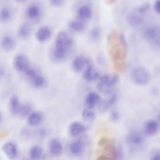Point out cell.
Instances as JSON below:
<instances>
[{"mask_svg": "<svg viewBox=\"0 0 160 160\" xmlns=\"http://www.w3.org/2000/svg\"><path fill=\"white\" fill-rule=\"evenodd\" d=\"M144 35L146 39L157 45L160 44V28L158 26L151 27L146 29Z\"/></svg>", "mask_w": 160, "mask_h": 160, "instance_id": "obj_6", "label": "cell"}, {"mask_svg": "<svg viewBox=\"0 0 160 160\" xmlns=\"http://www.w3.org/2000/svg\"><path fill=\"white\" fill-rule=\"evenodd\" d=\"M43 150L39 146L35 145L32 147L29 151V155L31 159L33 160H38L42 157Z\"/></svg>", "mask_w": 160, "mask_h": 160, "instance_id": "obj_22", "label": "cell"}, {"mask_svg": "<svg viewBox=\"0 0 160 160\" xmlns=\"http://www.w3.org/2000/svg\"><path fill=\"white\" fill-rule=\"evenodd\" d=\"M70 27L74 31L80 32L84 29L85 26L81 22L74 21L70 23Z\"/></svg>", "mask_w": 160, "mask_h": 160, "instance_id": "obj_29", "label": "cell"}, {"mask_svg": "<svg viewBox=\"0 0 160 160\" xmlns=\"http://www.w3.org/2000/svg\"><path fill=\"white\" fill-rule=\"evenodd\" d=\"M144 139L139 133L133 132L130 133L127 138L128 143L133 149H139L142 147L144 143Z\"/></svg>", "mask_w": 160, "mask_h": 160, "instance_id": "obj_5", "label": "cell"}, {"mask_svg": "<svg viewBox=\"0 0 160 160\" xmlns=\"http://www.w3.org/2000/svg\"><path fill=\"white\" fill-rule=\"evenodd\" d=\"M144 133L148 136H152L156 134L159 129V124L156 120H150L146 121L143 126Z\"/></svg>", "mask_w": 160, "mask_h": 160, "instance_id": "obj_7", "label": "cell"}, {"mask_svg": "<svg viewBox=\"0 0 160 160\" xmlns=\"http://www.w3.org/2000/svg\"><path fill=\"white\" fill-rule=\"evenodd\" d=\"M27 76L31 80L38 73L34 69L30 67L24 72Z\"/></svg>", "mask_w": 160, "mask_h": 160, "instance_id": "obj_33", "label": "cell"}, {"mask_svg": "<svg viewBox=\"0 0 160 160\" xmlns=\"http://www.w3.org/2000/svg\"><path fill=\"white\" fill-rule=\"evenodd\" d=\"M10 105L12 113L15 114H18L21 105L18 97L13 96L11 98Z\"/></svg>", "mask_w": 160, "mask_h": 160, "instance_id": "obj_24", "label": "cell"}, {"mask_svg": "<svg viewBox=\"0 0 160 160\" xmlns=\"http://www.w3.org/2000/svg\"><path fill=\"white\" fill-rule=\"evenodd\" d=\"M88 143L79 138V139L72 142L69 146V150L71 152L75 155H79L83 152L85 146Z\"/></svg>", "mask_w": 160, "mask_h": 160, "instance_id": "obj_10", "label": "cell"}, {"mask_svg": "<svg viewBox=\"0 0 160 160\" xmlns=\"http://www.w3.org/2000/svg\"><path fill=\"white\" fill-rule=\"evenodd\" d=\"M131 77L134 83L139 85L147 84L150 79L148 71L145 68L140 66L133 68L131 72Z\"/></svg>", "mask_w": 160, "mask_h": 160, "instance_id": "obj_2", "label": "cell"}, {"mask_svg": "<svg viewBox=\"0 0 160 160\" xmlns=\"http://www.w3.org/2000/svg\"><path fill=\"white\" fill-rule=\"evenodd\" d=\"M96 160H113L104 154L100 155L98 157Z\"/></svg>", "mask_w": 160, "mask_h": 160, "instance_id": "obj_40", "label": "cell"}, {"mask_svg": "<svg viewBox=\"0 0 160 160\" xmlns=\"http://www.w3.org/2000/svg\"><path fill=\"white\" fill-rule=\"evenodd\" d=\"M2 148L6 156L10 159H13L16 157L18 153L17 148L13 142H8L3 145Z\"/></svg>", "mask_w": 160, "mask_h": 160, "instance_id": "obj_16", "label": "cell"}, {"mask_svg": "<svg viewBox=\"0 0 160 160\" xmlns=\"http://www.w3.org/2000/svg\"><path fill=\"white\" fill-rule=\"evenodd\" d=\"M108 100H101L98 105L99 111L101 112L106 111L110 106Z\"/></svg>", "mask_w": 160, "mask_h": 160, "instance_id": "obj_30", "label": "cell"}, {"mask_svg": "<svg viewBox=\"0 0 160 160\" xmlns=\"http://www.w3.org/2000/svg\"><path fill=\"white\" fill-rule=\"evenodd\" d=\"M40 10L39 7L35 4H31L28 8L26 11V15L30 19H34L40 15Z\"/></svg>", "mask_w": 160, "mask_h": 160, "instance_id": "obj_21", "label": "cell"}, {"mask_svg": "<svg viewBox=\"0 0 160 160\" xmlns=\"http://www.w3.org/2000/svg\"><path fill=\"white\" fill-rule=\"evenodd\" d=\"M73 44L70 36L64 31L59 32L56 36L53 49V55L58 61L64 60L68 56Z\"/></svg>", "mask_w": 160, "mask_h": 160, "instance_id": "obj_1", "label": "cell"}, {"mask_svg": "<svg viewBox=\"0 0 160 160\" xmlns=\"http://www.w3.org/2000/svg\"><path fill=\"white\" fill-rule=\"evenodd\" d=\"M100 100V97L97 93L92 92L86 95L85 104L87 108L92 109L98 105Z\"/></svg>", "mask_w": 160, "mask_h": 160, "instance_id": "obj_12", "label": "cell"}, {"mask_svg": "<svg viewBox=\"0 0 160 160\" xmlns=\"http://www.w3.org/2000/svg\"><path fill=\"white\" fill-rule=\"evenodd\" d=\"M32 111V107L29 104L21 105L18 114L22 118L28 117Z\"/></svg>", "mask_w": 160, "mask_h": 160, "instance_id": "obj_26", "label": "cell"}, {"mask_svg": "<svg viewBox=\"0 0 160 160\" xmlns=\"http://www.w3.org/2000/svg\"><path fill=\"white\" fill-rule=\"evenodd\" d=\"M63 1L60 0H52L50 1V3L52 6H59L62 5Z\"/></svg>", "mask_w": 160, "mask_h": 160, "instance_id": "obj_36", "label": "cell"}, {"mask_svg": "<svg viewBox=\"0 0 160 160\" xmlns=\"http://www.w3.org/2000/svg\"><path fill=\"white\" fill-rule=\"evenodd\" d=\"M78 15L79 18L82 20H86L90 18L92 14L91 8L87 5H83L80 6L78 10Z\"/></svg>", "mask_w": 160, "mask_h": 160, "instance_id": "obj_19", "label": "cell"}, {"mask_svg": "<svg viewBox=\"0 0 160 160\" xmlns=\"http://www.w3.org/2000/svg\"><path fill=\"white\" fill-rule=\"evenodd\" d=\"M119 118V116L118 112L116 110L113 111L110 116V119L113 122L117 121Z\"/></svg>", "mask_w": 160, "mask_h": 160, "instance_id": "obj_34", "label": "cell"}, {"mask_svg": "<svg viewBox=\"0 0 160 160\" xmlns=\"http://www.w3.org/2000/svg\"><path fill=\"white\" fill-rule=\"evenodd\" d=\"M101 32L100 28H95L92 29L90 32L91 38L93 39L96 40L100 38Z\"/></svg>", "mask_w": 160, "mask_h": 160, "instance_id": "obj_32", "label": "cell"}, {"mask_svg": "<svg viewBox=\"0 0 160 160\" xmlns=\"http://www.w3.org/2000/svg\"><path fill=\"white\" fill-rule=\"evenodd\" d=\"M82 116L84 121L92 122L95 119L96 116L95 112L91 109L86 108L83 110Z\"/></svg>", "mask_w": 160, "mask_h": 160, "instance_id": "obj_25", "label": "cell"}, {"mask_svg": "<svg viewBox=\"0 0 160 160\" xmlns=\"http://www.w3.org/2000/svg\"><path fill=\"white\" fill-rule=\"evenodd\" d=\"M128 20L131 25H136L138 24L141 22L142 18L137 15L132 14L129 17Z\"/></svg>", "mask_w": 160, "mask_h": 160, "instance_id": "obj_31", "label": "cell"}, {"mask_svg": "<svg viewBox=\"0 0 160 160\" xmlns=\"http://www.w3.org/2000/svg\"><path fill=\"white\" fill-rule=\"evenodd\" d=\"M44 119L43 114L39 111H33L27 117V122L30 125L35 126L40 124Z\"/></svg>", "mask_w": 160, "mask_h": 160, "instance_id": "obj_15", "label": "cell"}, {"mask_svg": "<svg viewBox=\"0 0 160 160\" xmlns=\"http://www.w3.org/2000/svg\"><path fill=\"white\" fill-rule=\"evenodd\" d=\"M0 44L3 50L6 52H10L15 48L16 42L14 38L11 36L7 34L2 38Z\"/></svg>", "mask_w": 160, "mask_h": 160, "instance_id": "obj_13", "label": "cell"}, {"mask_svg": "<svg viewBox=\"0 0 160 160\" xmlns=\"http://www.w3.org/2000/svg\"><path fill=\"white\" fill-rule=\"evenodd\" d=\"M13 63L16 70L25 72L30 67L29 61L27 57L22 53H18L14 57Z\"/></svg>", "mask_w": 160, "mask_h": 160, "instance_id": "obj_4", "label": "cell"}, {"mask_svg": "<svg viewBox=\"0 0 160 160\" xmlns=\"http://www.w3.org/2000/svg\"><path fill=\"white\" fill-rule=\"evenodd\" d=\"M2 115L1 112H0V122H1L2 120Z\"/></svg>", "mask_w": 160, "mask_h": 160, "instance_id": "obj_42", "label": "cell"}, {"mask_svg": "<svg viewBox=\"0 0 160 160\" xmlns=\"http://www.w3.org/2000/svg\"><path fill=\"white\" fill-rule=\"evenodd\" d=\"M86 129L85 126L78 122H73L69 127L70 133L74 138L79 137L84 134Z\"/></svg>", "mask_w": 160, "mask_h": 160, "instance_id": "obj_11", "label": "cell"}, {"mask_svg": "<svg viewBox=\"0 0 160 160\" xmlns=\"http://www.w3.org/2000/svg\"><path fill=\"white\" fill-rule=\"evenodd\" d=\"M98 144L103 147L104 155L113 160L118 158V152L114 140L106 138H102L99 141Z\"/></svg>", "mask_w": 160, "mask_h": 160, "instance_id": "obj_3", "label": "cell"}, {"mask_svg": "<svg viewBox=\"0 0 160 160\" xmlns=\"http://www.w3.org/2000/svg\"><path fill=\"white\" fill-rule=\"evenodd\" d=\"M32 31L31 24L27 22H24L20 24L18 29V33L19 37L22 39L28 38Z\"/></svg>", "mask_w": 160, "mask_h": 160, "instance_id": "obj_17", "label": "cell"}, {"mask_svg": "<svg viewBox=\"0 0 160 160\" xmlns=\"http://www.w3.org/2000/svg\"><path fill=\"white\" fill-rule=\"evenodd\" d=\"M118 79L117 75L115 74H107L102 76L100 82L111 87L117 83Z\"/></svg>", "mask_w": 160, "mask_h": 160, "instance_id": "obj_20", "label": "cell"}, {"mask_svg": "<svg viewBox=\"0 0 160 160\" xmlns=\"http://www.w3.org/2000/svg\"><path fill=\"white\" fill-rule=\"evenodd\" d=\"M149 8V4L148 3H145L141 5L138 8V11L139 12H146L148 9Z\"/></svg>", "mask_w": 160, "mask_h": 160, "instance_id": "obj_35", "label": "cell"}, {"mask_svg": "<svg viewBox=\"0 0 160 160\" xmlns=\"http://www.w3.org/2000/svg\"><path fill=\"white\" fill-rule=\"evenodd\" d=\"M117 99V95L115 93L112 94L110 98L108 99L109 103L110 105L113 104Z\"/></svg>", "mask_w": 160, "mask_h": 160, "instance_id": "obj_37", "label": "cell"}, {"mask_svg": "<svg viewBox=\"0 0 160 160\" xmlns=\"http://www.w3.org/2000/svg\"><path fill=\"white\" fill-rule=\"evenodd\" d=\"M12 12L8 7L4 6L0 8V20L2 22H6L11 18Z\"/></svg>", "mask_w": 160, "mask_h": 160, "instance_id": "obj_23", "label": "cell"}, {"mask_svg": "<svg viewBox=\"0 0 160 160\" xmlns=\"http://www.w3.org/2000/svg\"><path fill=\"white\" fill-rule=\"evenodd\" d=\"M160 2L159 0L156 1L154 3V7L155 10L158 13H160Z\"/></svg>", "mask_w": 160, "mask_h": 160, "instance_id": "obj_39", "label": "cell"}, {"mask_svg": "<svg viewBox=\"0 0 160 160\" xmlns=\"http://www.w3.org/2000/svg\"><path fill=\"white\" fill-rule=\"evenodd\" d=\"M98 90L102 93L105 94H109L112 92V87L109 86L100 82L97 85Z\"/></svg>", "mask_w": 160, "mask_h": 160, "instance_id": "obj_28", "label": "cell"}, {"mask_svg": "<svg viewBox=\"0 0 160 160\" xmlns=\"http://www.w3.org/2000/svg\"><path fill=\"white\" fill-rule=\"evenodd\" d=\"M51 32L50 29L45 26L39 28L36 33L37 39L39 42H44L51 37Z\"/></svg>", "mask_w": 160, "mask_h": 160, "instance_id": "obj_18", "label": "cell"}, {"mask_svg": "<svg viewBox=\"0 0 160 160\" xmlns=\"http://www.w3.org/2000/svg\"><path fill=\"white\" fill-rule=\"evenodd\" d=\"M91 64L90 60L84 56L80 55L76 57L74 59L72 67L74 71L76 72H80L88 66Z\"/></svg>", "mask_w": 160, "mask_h": 160, "instance_id": "obj_8", "label": "cell"}, {"mask_svg": "<svg viewBox=\"0 0 160 160\" xmlns=\"http://www.w3.org/2000/svg\"><path fill=\"white\" fill-rule=\"evenodd\" d=\"M39 133L40 136H43L45 134L46 131L44 129H41L39 131Z\"/></svg>", "mask_w": 160, "mask_h": 160, "instance_id": "obj_41", "label": "cell"}, {"mask_svg": "<svg viewBox=\"0 0 160 160\" xmlns=\"http://www.w3.org/2000/svg\"><path fill=\"white\" fill-rule=\"evenodd\" d=\"M48 149L50 153L52 155L58 157L62 153L63 146L59 139L54 138L52 139L49 142Z\"/></svg>", "mask_w": 160, "mask_h": 160, "instance_id": "obj_9", "label": "cell"}, {"mask_svg": "<svg viewBox=\"0 0 160 160\" xmlns=\"http://www.w3.org/2000/svg\"><path fill=\"white\" fill-rule=\"evenodd\" d=\"M151 160H160L159 151L156 152L152 155Z\"/></svg>", "mask_w": 160, "mask_h": 160, "instance_id": "obj_38", "label": "cell"}, {"mask_svg": "<svg viewBox=\"0 0 160 160\" xmlns=\"http://www.w3.org/2000/svg\"><path fill=\"white\" fill-rule=\"evenodd\" d=\"M31 80L33 85L37 88H40L42 87L45 82V80L44 78L38 73Z\"/></svg>", "mask_w": 160, "mask_h": 160, "instance_id": "obj_27", "label": "cell"}, {"mask_svg": "<svg viewBox=\"0 0 160 160\" xmlns=\"http://www.w3.org/2000/svg\"><path fill=\"white\" fill-rule=\"evenodd\" d=\"M100 77L98 71L92 64L87 67L83 72V77L87 81L92 82L96 80Z\"/></svg>", "mask_w": 160, "mask_h": 160, "instance_id": "obj_14", "label": "cell"}]
</instances>
